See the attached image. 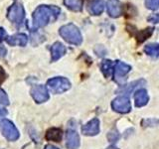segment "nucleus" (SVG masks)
<instances>
[{"instance_id": "nucleus-24", "label": "nucleus", "mask_w": 159, "mask_h": 149, "mask_svg": "<svg viewBox=\"0 0 159 149\" xmlns=\"http://www.w3.org/2000/svg\"><path fill=\"white\" fill-rule=\"evenodd\" d=\"M7 74H6V72H5V70L0 66V84L3 83L5 81V79H6Z\"/></svg>"}, {"instance_id": "nucleus-19", "label": "nucleus", "mask_w": 159, "mask_h": 149, "mask_svg": "<svg viewBox=\"0 0 159 149\" xmlns=\"http://www.w3.org/2000/svg\"><path fill=\"white\" fill-rule=\"evenodd\" d=\"M101 69L103 74L106 76V78H108L111 74H113L114 65L111 61H109V60H104L101 65Z\"/></svg>"}, {"instance_id": "nucleus-5", "label": "nucleus", "mask_w": 159, "mask_h": 149, "mask_svg": "<svg viewBox=\"0 0 159 149\" xmlns=\"http://www.w3.org/2000/svg\"><path fill=\"white\" fill-rule=\"evenodd\" d=\"M0 131L3 134V136L9 141L17 140L20 135L16 126L8 119H3L0 122Z\"/></svg>"}, {"instance_id": "nucleus-18", "label": "nucleus", "mask_w": 159, "mask_h": 149, "mask_svg": "<svg viewBox=\"0 0 159 149\" xmlns=\"http://www.w3.org/2000/svg\"><path fill=\"white\" fill-rule=\"evenodd\" d=\"M64 4L74 12H81L83 10V0H64Z\"/></svg>"}, {"instance_id": "nucleus-23", "label": "nucleus", "mask_w": 159, "mask_h": 149, "mask_svg": "<svg viewBox=\"0 0 159 149\" xmlns=\"http://www.w3.org/2000/svg\"><path fill=\"white\" fill-rule=\"evenodd\" d=\"M147 21L153 23V24H158L159 23V13L156 14H152L147 18Z\"/></svg>"}, {"instance_id": "nucleus-14", "label": "nucleus", "mask_w": 159, "mask_h": 149, "mask_svg": "<svg viewBox=\"0 0 159 149\" xmlns=\"http://www.w3.org/2000/svg\"><path fill=\"white\" fill-rule=\"evenodd\" d=\"M66 146L69 149H78L80 146V136L75 130H68L66 133Z\"/></svg>"}, {"instance_id": "nucleus-28", "label": "nucleus", "mask_w": 159, "mask_h": 149, "mask_svg": "<svg viewBox=\"0 0 159 149\" xmlns=\"http://www.w3.org/2000/svg\"><path fill=\"white\" fill-rule=\"evenodd\" d=\"M45 149H59V148L54 146V145H47L46 147H45Z\"/></svg>"}, {"instance_id": "nucleus-25", "label": "nucleus", "mask_w": 159, "mask_h": 149, "mask_svg": "<svg viewBox=\"0 0 159 149\" xmlns=\"http://www.w3.org/2000/svg\"><path fill=\"white\" fill-rule=\"evenodd\" d=\"M108 140L109 141H116V139L118 138V134L117 133H112V132H111L108 134Z\"/></svg>"}, {"instance_id": "nucleus-13", "label": "nucleus", "mask_w": 159, "mask_h": 149, "mask_svg": "<svg viewBox=\"0 0 159 149\" xmlns=\"http://www.w3.org/2000/svg\"><path fill=\"white\" fill-rule=\"evenodd\" d=\"M130 70H131V67L129 66V65L123 62H116L113 69V77L116 81H118V79L125 77L126 74L130 72Z\"/></svg>"}, {"instance_id": "nucleus-1", "label": "nucleus", "mask_w": 159, "mask_h": 149, "mask_svg": "<svg viewBox=\"0 0 159 149\" xmlns=\"http://www.w3.org/2000/svg\"><path fill=\"white\" fill-rule=\"evenodd\" d=\"M61 14V9L55 5H40L32 14L33 29L47 26L49 23L55 22Z\"/></svg>"}, {"instance_id": "nucleus-20", "label": "nucleus", "mask_w": 159, "mask_h": 149, "mask_svg": "<svg viewBox=\"0 0 159 149\" xmlns=\"http://www.w3.org/2000/svg\"><path fill=\"white\" fill-rule=\"evenodd\" d=\"M144 52L152 58L159 56V44H149L144 47Z\"/></svg>"}, {"instance_id": "nucleus-11", "label": "nucleus", "mask_w": 159, "mask_h": 149, "mask_svg": "<svg viewBox=\"0 0 159 149\" xmlns=\"http://www.w3.org/2000/svg\"><path fill=\"white\" fill-rule=\"evenodd\" d=\"M107 11L111 18H118L121 15V3L119 0H107Z\"/></svg>"}, {"instance_id": "nucleus-17", "label": "nucleus", "mask_w": 159, "mask_h": 149, "mask_svg": "<svg viewBox=\"0 0 159 149\" xmlns=\"http://www.w3.org/2000/svg\"><path fill=\"white\" fill-rule=\"evenodd\" d=\"M62 137H63V132L59 128H50L46 132V138L50 141L60 142L62 140Z\"/></svg>"}, {"instance_id": "nucleus-6", "label": "nucleus", "mask_w": 159, "mask_h": 149, "mask_svg": "<svg viewBox=\"0 0 159 149\" xmlns=\"http://www.w3.org/2000/svg\"><path fill=\"white\" fill-rule=\"evenodd\" d=\"M111 107L114 111L119 112V113H127L130 111V101L127 97H117L114 98L111 102Z\"/></svg>"}, {"instance_id": "nucleus-7", "label": "nucleus", "mask_w": 159, "mask_h": 149, "mask_svg": "<svg viewBox=\"0 0 159 149\" xmlns=\"http://www.w3.org/2000/svg\"><path fill=\"white\" fill-rule=\"evenodd\" d=\"M31 96L37 103H43L49 99L48 89L42 84H37L31 88Z\"/></svg>"}, {"instance_id": "nucleus-12", "label": "nucleus", "mask_w": 159, "mask_h": 149, "mask_svg": "<svg viewBox=\"0 0 159 149\" xmlns=\"http://www.w3.org/2000/svg\"><path fill=\"white\" fill-rule=\"evenodd\" d=\"M50 51H51V61L56 62L66 54L67 49L61 42H55L51 46Z\"/></svg>"}, {"instance_id": "nucleus-10", "label": "nucleus", "mask_w": 159, "mask_h": 149, "mask_svg": "<svg viewBox=\"0 0 159 149\" xmlns=\"http://www.w3.org/2000/svg\"><path fill=\"white\" fill-rule=\"evenodd\" d=\"M6 42L10 46H20V47H24L26 46L28 43V36L24 33H17L11 35V36H8L6 38Z\"/></svg>"}, {"instance_id": "nucleus-16", "label": "nucleus", "mask_w": 159, "mask_h": 149, "mask_svg": "<svg viewBox=\"0 0 159 149\" xmlns=\"http://www.w3.org/2000/svg\"><path fill=\"white\" fill-rule=\"evenodd\" d=\"M134 99H135V106L137 107H142L148 102L149 97L147 92L144 88H140L134 94Z\"/></svg>"}, {"instance_id": "nucleus-9", "label": "nucleus", "mask_w": 159, "mask_h": 149, "mask_svg": "<svg viewBox=\"0 0 159 149\" xmlns=\"http://www.w3.org/2000/svg\"><path fill=\"white\" fill-rule=\"evenodd\" d=\"M82 133L84 135L93 136L99 133V120L98 118H93L82 127Z\"/></svg>"}, {"instance_id": "nucleus-15", "label": "nucleus", "mask_w": 159, "mask_h": 149, "mask_svg": "<svg viewBox=\"0 0 159 149\" xmlns=\"http://www.w3.org/2000/svg\"><path fill=\"white\" fill-rule=\"evenodd\" d=\"M104 7H106V3L103 0H93L89 3L88 10L89 14L93 15V16H98L103 12Z\"/></svg>"}, {"instance_id": "nucleus-8", "label": "nucleus", "mask_w": 159, "mask_h": 149, "mask_svg": "<svg viewBox=\"0 0 159 149\" xmlns=\"http://www.w3.org/2000/svg\"><path fill=\"white\" fill-rule=\"evenodd\" d=\"M127 29H128V32H130L132 35L135 36L136 41L139 44L143 43L149 37H151V35L154 32V28H152V27H147L146 29H143V30H136L133 26L127 25Z\"/></svg>"}, {"instance_id": "nucleus-27", "label": "nucleus", "mask_w": 159, "mask_h": 149, "mask_svg": "<svg viewBox=\"0 0 159 149\" xmlns=\"http://www.w3.org/2000/svg\"><path fill=\"white\" fill-rule=\"evenodd\" d=\"M7 114V111L4 108H0V118L1 117H4L5 115Z\"/></svg>"}, {"instance_id": "nucleus-2", "label": "nucleus", "mask_w": 159, "mask_h": 149, "mask_svg": "<svg viewBox=\"0 0 159 149\" xmlns=\"http://www.w3.org/2000/svg\"><path fill=\"white\" fill-rule=\"evenodd\" d=\"M59 34L65 41L69 44L79 46L83 42V36L80 29L73 23H69L62 26L59 30Z\"/></svg>"}, {"instance_id": "nucleus-4", "label": "nucleus", "mask_w": 159, "mask_h": 149, "mask_svg": "<svg viewBox=\"0 0 159 149\" xmlns=\"http://www.w3.org/2000/svg\"><path fill=\"white\" fill-rule=\"evenodd\" d=\"M47 86L54 93H63L71 88V83L64 77H55L49 79Z\"/></svg>"}, {"instance_id": "nucleus-26", "label": "nucleus", "mask_w": 159, "mask_h": 149, "mask_svg": "<svg viewBox=\"0 0 159 149\" xmlns=\"http://www.w3.org/2000/svg\"><path fill=\"white\" fill-rule=\"evenodd\" d=\"M7 34H6V31L4 30V28L0 27V41H2L4 38H7Z\"/></svg>"}, {"instance_id": "nucleus-22", "label": "nucleus", "mask_w": 159, "mask_h": 149, "mask_svg": "<svg viewBox=\"0 0 159 149\" xmlns=\"http://www.w3.org/2000/svg\"><path fill=\"white\" fill-rule=\"evenodd\" d=\"M0 104H3V106H7V104H9L8 96L1 88H0Z\"/></svg>"}, {"instance_id": "nucleus-3", "label": "nucleus", "mask_w": 159, "mask_h": 149, "mask_svg": "<svg viewBox=\"0 0 159 149\" xmlns=\"http://www.w3.org/2000/svg\"><path fill=\"white\" fill-rule=\"evenodd\" d=\"M25 9L22 4L20 3H13L7 10L6 17L12 24L20 26L25 19Z\"/></svg>"}, {"instance_id": "nucleus-21", "label": "nucleus", "mask_w": 159, "mask_h": 149, "mask_svg": "<svg viewBox=\"0 0 159 149\" xmlns=\"http://www.w3.org/2000/svg\"><path fill=\"white\" fill-rule=\"evenodd\" d=\"M144 5L147 9L155 11V10L159 9V0H145Z\"/></svg>"}]
</instances>
